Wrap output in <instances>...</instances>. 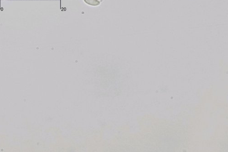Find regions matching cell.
Returning a JSON list of instances; mask_svg holds the SVG:
<instances>
[{"instance_id":"cell-1","label":"cell","mask_w":228,"mask_h":152,"mask_svg":"<svg viewBox=\"0 0 228 152\" xmlns=\"http://www.w3.org/2000/svg\"><path fill=\"white\" fill-rule=\"evenodd\" d=\"M84 1L87 4L92 5V6H98L100 4V2L98 0H84Z\"/></svg>"}]
</instances>
